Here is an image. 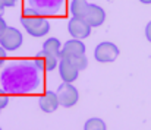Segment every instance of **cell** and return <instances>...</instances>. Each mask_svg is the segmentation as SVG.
Returning <instances> with one entry per match:
<instances>
[{
    "label": "cell",
    "mask_w": 151,
    "mask_h": 130,
    "mask_svg": "<svg viewBox=\"0 0 151 130\" xmlns=\"http://www.w3.org/2000/svg\"><path fill=\"white\" fill-rule=\"evenodd\" d=\"M21 24L22 26L27 29V32L31 35V37H44L49 34L50 31V24L47 19H44L43 16H40L38 13L32 12V10H28L22 15L21 18Z\"/></svg>",
    "instance_id": "1"
},
{
    "label": "cell",
    "mask_w": 151,
    "mask_h": 130,
    "mask_svg": "<svg viewBox=\"0 0 151 130\" xmlns=\"http://www.w3.org/2000/svg\"><path fill=\"white\" fill-rule=\"evenodd\" d=\"M117 56H119L117 45L113 43H109V41L100 43L94 50V57L100 63H111L117 59Z\"/></svg>",
    "instance_id": "4"
},
{
    "label": "cell",
    "mask_w": 151,
    "mask_h": 130,
    "mask_svg": "<svg viewBox=\"0 0 151 130\" xmlns=\"http://www.w3.org/2000/svg\"><path fill=\"white\" fill-rule=\"evenodd\" d=\"M3 3H4L6 7H12V6H15L18 3V0H3Z\"/></svg>",
    "instance_id": "18"
},
{
    "label": "cell",
    "mask_w": 151,
    "mask_h": 130,
    "mask_svg": "<svg viewBox=\"0 0 151 130\" xmlns=\"http://www.w3.org/2000/svg\"><path fill=\"white\" fill-rule=\"evenodd\" d=\"M7 104H9V98L0 92V110L4 108V107H7Z\"/></svg>",
    "instance_id": "15"
},
{
    "label": "cell",
    "mask_w": 151,
    "mask_h": 130,
    "mask_svg": "<svg viewBox=\"0 0 151 130\" xmlns=\"http://www.w3.org/2000/svg\"><path fill=\"white\" fill-rule=\"evenodd\" d=\"M60 47H62V45H60V41H59L57 38L51 37V38H47V40L44 41V44H43V51H46V53H49V54H53V56H56V57L60 59V51H62Z\"/></svg>",
    "instance_id": "12"
},
{
    "label": "cell",
    "mask_w": 151,
    "mask_h": 130,
    "mask_svg": "<svg viewBox=\"0 0 151 130\" xmlns=\"http://www.w3.org/2000/svg\"><path fill=\"white\" fill-rule=\"evenodd\" d=\"M4 57H6V50L3 47H0V63L4 60Z\"/></svg>",
    "instance_id": "19"
},
{
    "label": "cell",
    "mask_w": 151,
    "mask_h": 130,
    "mask_svg": "<svg viewBox=\"0 0 151 130\" xmlns=\"http://www.w3.org/2000/svg\"><path fill=\"white\" fill-rule=\"evenodd\" d=\"M7 28V25H6V22H4V19H3V16H1V13H0V35L4 32V29Z\"/></svg>",
    "instance_id": "17"
},
{
    "label": "cell",
    "mask_w": 151,
    "mask_h": 130,
    "mask_svg": "<svg viewBox=\"0 0 151 130\" xmlns=\"http://www.w3.org/2000/svg\"><path fill=\"white\" fill-rule=\"evenodd\" d=\"M90 3L87 0H72L70 1V13L72 18H81L84 19L87 12H88Z\"/></svg>",
    "instance_id": "11"
},
{
    "label": "cell",
    "mask_w": 151,
    "mask_h": 130,
    "mask_svg": "<svg viewBox=\"0 0 151 130\" xmlns=\"http://www.w3.org/2000/svg\"><path fill=\"white\" fill-rule=\"evenodd\" d=\"M84 130H106V123L101 119L93 117V119H90V120L85 121Z\"/></svg>",
    "instance_id": "14"
},
{
    "label": "cell",
    "mask_w": 151,
    "mask_h": 130,
    "mask_svg": "<svg viewBox=\"0 0 151 130\" xmlns=\"http://www.w3.org/2000/svg\"><path fill=\"white\" fill-rule=\"evenodd\" d=\"M4 7H6V6H4V3H3V0H0V13H1V12L4 10Z\"/></svg>",
    "instance_id": "20"
},
{
    "label": "cell",
    "mask_w": 151,
    "mask_h": 130,
    "mask_svg": "<svg viewBox=\"0 0 151 130\" xmlns=\"http://www.w3.org/2000/svg\"><path fill=\"white\" fill-rule=\"evenodd\" d=\"M57 98H59V102L62 107L65 108H70L73 107L78 99H79V94H78V89L73 86L72 84H62L60 86L57 88Z\"/></svg>",
    "instance_id": "3"
},
{
    "label": "cell",
    "mask_w": 151,
    "mask_h": 130,
    "mask_svg": "<svg viewBox=\"0 0 151 130\" xmlns=\"http://www.w3.org/2000/svg\"><path fill=\"white\" fill-rule=\"evenodd\" d=\"M84 21L91 28H97V26H100V25L104 24V21H106V12L99 4H90L88 12H87Z\"/></svg>",
    "instance_id": "6"
},
{
    "label": "cell",
    "mask_w": 151,
    "mask_h": 130,
    "mask_svg": "<svg viewBox=\"0 0 151 130\" xmlns=\"http://www.w3.org/2000/svg\"><path fill=\"white\" fill-rule=\"evenodd\" d=\"M142 4H151V0H139Z\"/></svg>",
    "instance_id": "21"
},
{
    "label": "cell",
    "mask_w": 151,
    "mask_h": 130,
    "mask_svg": "<svg viewBox=\"0 0 151 130\" xmlns=\"http://www.w3.org/2000/svg\"><path fill=\"white\" fill-rule=\"evenodd\" d=\"M59 73H60V78L65 84H72L78 79V75H79V70L70 64L68 60H60L59 63Z\"/></svg>",
    "instance_id": "9"
},
{
    "label": "cell",
    "mask_w": 151,
    "mask_h": 130,
    "mask_svg": "<svg viewBox=\"0 0 151 130\" xmlns=\"http://www.w3.org/2000/svg\"><path fill=\"white\" fill-rule=\"evenodd\" d=\"M145 37H147V40L151 43V21L147 24V26H145Z\"/></svg>",
    "instance_id": "16"
},
{
    "label": "cell",
    "mask_w": 151,
    "mask_h": 130,
    "mask_svg": "<svg viewBox=\"0 0 151 130\" xmlns=\"http://www.w3.org/2000/svg\"><path fill=\"white\" fill-rule=\"evenodd\" d=\"M59 57L53 56V54H49L46 51H41L38 53V56L35 57V66L43 69V70H54L57 66H59Z\"/></svg>",
    "instance_id": "10"
},
{
    "label": "cell",
    "mask_w": 151,
    "mask_h": 130,
    "mask_svg": "<svg viewBox=\"0 0 151 130\" xmlns=\"http://www.w3.org/2000/svg\"><path fill=\"white\" fill-rule=\"evenodd\" d=\"M62 60H68L70 64H73L78 70H84L87 69L88 66V59L85 54H81V56H70V57H66V59H62Z\"/></svg>",
    "instance_id": "13"
},
{
    "label": "cell",
    "mask_w": 151,
    "mask_h": 130,
    "mask_svg": "<svg viewBox=\"0 0 151 130\" xmlns=\"http://www.w3.org/2000/svg\"><path fill=\"white\" fill-rule=\"evenodd\" d=\"M68 31L69 34L73 37V38H78V40H82V38H87L90 37L91 34V26L81 18H72L68 24Z\"/></svg>",
    "instance_id": "5"
},
{
    "label": "cell",
    "mask_w": 151,
    "mask_h": 130,
    "mask_svg": "<svg viewBox=\"0 0 151 130\" xmlns=\"http://www.w3.org/2000/svg\"><path fill=\"white\" fill-rule=\"evenodd\" d=\"M0 130H1V129H0Z\"/></svg>",
    "instance_id": "22"
},
{
    "label": "cell",
    "mask_w": 151,
    "mask_h": 130,
    "mask_svg": "<svg viewBox=\"0 0 151 130\" xmlns=\"http://www.w3.org/2000/svg\"><path fill=\"white\" fill-rule=\"evenodd\" d=\"M24 43V37L21 34V31H18L16 28L7 26L4 29V32L0 35V47H3L6 51H15L18 50Z\"/></svg>",
    "instance_id": "2"
},
{
    "label": "cell",
    "mask_w": 151,
    "mask_h": 130,
    "mask_svg": "<svg viewBox=\"0 0 151 130\" xmlns=\"http://www.w3.org/2000/svg\"><path fill=\"white\" fill-rule=\"evenodd\" d=\"M81 54H85V44L78 38H72L63 44L60 51V60L70 56H81Z\"/></svg>",
    "instance_id": "7"
},
{
    "label": "cell",
    "mask_w": 151,
    "mask_h": 130,
    "mask_svg": "<svg viewBox=\"0 0 151 130\" xmlns=\"http://www.w3.org/2000/svg\"><path fill=\"white\" fill-rule=\"evenodd\" d=\"M38 102H40V108L44 111V113H54L57 110V107L60 105L59 102V98H57V94L56 92H51V91H46L40 98H38Z\"/></svg>",
    "instance_id": "8"
}]
</instances>
